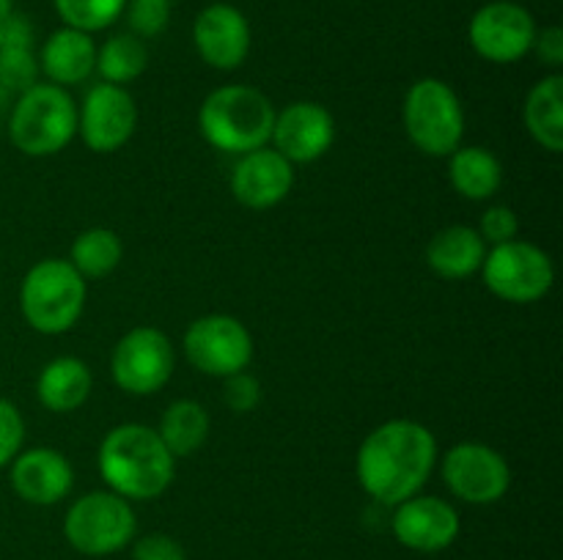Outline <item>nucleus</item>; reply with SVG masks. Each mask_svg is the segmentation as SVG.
<instances>
[{
	"label": "nucleus",
	"mask_w": 563,
	"mask_h": 560,
	"mask_svg": "<svg viewBox=\"0 0 563 560\" xmlns=\"http://www.w3.org/2000/svg\"><path fill=\"white\" fill-rule=\"evenodd\" d=\"M438 459L432 428L410 417H394L366 434L355 456V475L374 503L394 508L423 492Z\"/></svg>",
	"instance_id": "nucleus-1"
},
{
	"label": "nucleus",
	"mask_w": 563,
	"mask_h": 560,
	"mask_svg": "<svg viewBox=\"0 0 563 560\" xmlns=\"http://www.w3.org/2000/svg\"><path fill=\"white\" fill-rule=\"evenodd\" d=\"M97 467L104 486L130 503L163 497L176 478V456L165 448L157 428L119 423L102 437Z\"/></svg>",
	"instance_id": "nucleus-2"
},
{
	"label": "nucleus",
	"mask_w": 563,
	"mask_h": 560,
	"mask_svg": "<svg viewBox=\"0 0 563 560\" xmlns=\"http://www.w3.org/2000/svg\"><path fill=\"white\" fill-rule=\"evenodd\" d=\"M275 104L258 88L245 82L218 86L198 108V130L218 152L240 157L253 148L269 146L275 124Z\"/></svg>",
	"instance_id": "nucleus-3"
},
{
	"label": "nucleus",
	"mask_w": 563,
	"mask_h": 560,
	"mask_svg": "<svg viewBox=\"0 0 563 560\" xmlns=\"http://www.w3.org/2000/svg\"><path fill=\"white\" fill-rule=\"evenodd\" d=\"M11 146L25 157H53L77 137V102L69 88L42 82L14 97L5 119Z\"/></svg>",
	"instance_id": "nucleus-4"
},
{
	"label": "nucleus",
	"mask_w": 563,
	"mask_h": 560,
	"mask_svg": "<svg viewBox=\"0 0 563 560\" xmlns=\"http://www.w3.org/2000/svg\"><path fill=\"white\" fill-rule=\"evenodd\" d=\"M88 300V280L66 258H42L20 283V311L27 327L64 335L77 327Z\"/></svg>",
	"instance_id": "nucleus-5"
},
{
	"label": "nucleus",
	"mask_w": 563,
	"mask_h": 560,
	"mask_svg": "<svg viewBox=\"0 0 563 560\" xmlns=\"http://www.w3.org/2000/svg\"><path fill=\"white\" fill-rule=\"evenodd\" d=\"M401 126L421 154L438 159L451 157L465 137V108L460 93L440 77H421L407 88Z\"/></svg>",
	"instance_id": "nucleus-6"
},
{
	"label": "nucleus",
	"mask_w": 563,
	"mask_h": 560,
	"mask_svg": "<svg viewBox=\"0 0 563 560\" xmlns=\"http://www.w3.org/2000/svg\"><path fill=\"white\" fill-rule=\"evenodd\" d=\"M137 536V516L130 500L110 489H93L71 500L64 514V538L86 558H110Z\"/></svg>",
	"instance_id": "nucleus-7"
},
{
	"label": "nucleus",
	"mask_w": 563,
	"mask_h": 560,
	"mask_svg": "<svg viewBox=\"0 0 563 560\" xmlns=\"http://www.w3.org/2000/svg\"><path fill=\"white\" fill-rule=\"evenodd\" d=\"M484 285L511 305H533L544 300L555 283V264L548 250L528 239H511L487 247L482 264Z\"/></svg>",
	"instance_id": "nucleus-8"
},
{
	"label": "nucleus",
	"mask_w": 563,
	"mask_h": 560,
	"mask_svg": "<svg viewBox=\"0 0 563 560\" xmlns=\"http://www.w3.org/2000/svg\"><path fill=\"white\" fill-rule=\"evenodd\" d=\"M181 349L198 373L214 379L247 371L256 355L247 324L231 313H207L190 322L181 338Z\"/></svg>",
	"instance_id": "nucleus-9"
},
{
	"label": "nucleus",
	"mask_w": 563,
	"mask_h": 560,
	"mask_svg": "<svg viewBox=\"0 0 563 560\" xmlns=\"http://www.w3.org/2000/svg\"><path fill=\"white\" fill-rule=\"evenodd\" d=\"M176 371V349L168 335L152 324L132 327L110 351V377L130 395H154Z\"/></svg>",
	"instance_id": "nucleus-10"
},
{
	"label": "nucleus",
	"mask_w": 563,
	"mask_h": 560,
	"mask_svg": "<svg viewBox=\"0 0 563 560\" xmlns=\"http://www.w3.org/2000/svg\"><path fill=\"white\" fill-rule=\"evenodd\" d=\"M438 461L445 489L460 503L495 505L509 494L511 464L493 445L465 439L445 450Z\"/></svg>",
	"instance_id": "nucleus-11"
},
{
	"label": "nucleus",
	"mask_w": 563,
	"mask_h": 560,
	"mask_svg": "<svg viewBox=\"0 0 563 560\" xmlns=\"http://www.w3.org/2000/svg\"><path fill=\"white\" fill-rule=\"evenodd\" d=\"M537 20L517 0H489L467 22V42L478 58L509 66L531 55Z\"/></svg>",
	"instance_id": "nucleus-12"
},
{
	"label": "nucleus",
	"mask_w": 563,
	"mask_h": 560,
	"mask_svg": "<svg viewBox=\"0 0 563 560\" xmlns=\"http://www.w3.org/2000/svg\"><path fill=\"white\" fill-rule=\"evenodd\" d=\"M135 130L137 104L124 86L99 80L77 104V135L93 154H115L132 141Z\"/></svg>",
	"instance_id": "nucleus-13"
},
{
	"label": "nucleus",
	"mask_w": 563,
	"mask_h": 560,
	"mask_svg": "<svg viewBox=\"0 0 563 560\" xmlns=\"http://www.w3.org/2000/svg\"><path fill=\"white\" fill-rule=\"evenodd\" d=\"M390 533L410 552L438 555L454 547L462 533V516L456 505L445 497L421 492L394 505Z\"/></svg>",
	"instance_id": "nucleus-14"
},
{
	"label": "nucleus",
	"mask_w": 563,
	"mask_h": 560,
	"mask_svg": "<svg viewBox=\"0 0 563 560\" xmlns=\"http://www.w3.org/2000/svg\"><path fill=\"white\" fill-rule=\"evenodd\" d=\"M335 143V119L322 102L300 99L275 113L269 146L284 154L291 165L322 159Z\"/></svg>",
	"instance_id": "nucleus-15"
},
{
	"label": "nucleus",
	"mask_w": 563,
	"mask_h": 560,
	"mask_svg": "<svg viewBox=\"0 0 563 560\" xmlns=\"http://www.w3.org/2000/svg\"><path fill=\"white\" fill-rule=\"evenodd\" d=\"M192 44L198 58L218 71H234L247 60L253 47V31L247 16L234 3L203 5L192 22Z\"/></svg>",
	"instance_id": "nucleus-16"
},
{
	"label": "nucleus",
	"mask_w": 563,
	"mask_h": 560,
	"mask_svg": "<svg viewBox=\"0 0 563 560\" xmlns=\"http://www.w3.org/2000/svg\"><path fill=\"white\" fill-rule=\"evenodd\" d=\"M229 187L236 203L253 212H264L289 198L295 187V165L273 146L253 148L236 157Z\"/></svg>",
	"instance_id": "nucleus-17"
},
{
	"label": "nucleus",
	"mask_w": 563,
	"mask_h": 560,
	"mask_svg": "<svg viewBox=\"0 0 563 560\" xmlns=\"http://www.w3.org/2000/svg\"><path fill=\"white\" fill-rule=\"evenodd\" d=\"M9 483L16 497L27 505L49 508L64 503L75 489V467L60 450L36 445L22 448L9 464Z\"/></svg>",
	"instance_id": "nucleus-18"
},
{
	"label": "nucleus",
	"mask_w": 563,
	"mask_h": 560,
	"mask_svg": "<svg viewBox=\"0 0 563 560\" xmlns=\"http://www.w3.org/2000/svg\"><path fill=\"white\" fill-rule=\"evenodd\" d=\"M38 69L47 82L60 88H75L93 75L97 66V42L91 33L75 27H58L38 47Z\"/></svg>",
	"instance_id": "nucleus-19"
},
{
	"label": "nucleus",
	"mask_w": 563,
	"mask_h": 560,
	"mask_svg": "<svg viewBox=\"0 0 563 560\" xmlns=\"http://www.w3.org/2000/svg\"><path fill=\"white\" fill-rule=\"evenodd\" d=\"M93 390V373L86 360L71 355L53 357L36 377V399L55 415L80 410Z\"/></svg>",
	"instance_id": "nucleus-20"
},
{
	"label": "nucleus",
	"mask_w": 563,
	"mask_h": 560,
	"mask_svg": "<svg viewBox=\"0 0 563 560\" xmlns=\"http://www.w3.org/2000/svg\"><path fill=\"white\" fill-rule=\"evenodd\" d=\"M487 242L473 225H449L427 245V264L443 280H467L482 269Z\"/></svg>",
	"instance_id": "nucleus-21"
},
{
	"label": "nucleus",
	"mask_w": 563,
	"mask_h": 560,
	"mask_svg": "<svg viewBox=\"0 0 563 560\" xmlns=\"http://www.w3.org/2000/svg\"><path fill=\"white\" fill-rule=\"evenodd\" d=\"M522 121L528 135L542 146L544 152H563V77L561 71H550L528 91L522 104Z\"/></svg>",
	"instance_id": "nucleus-22"
},
{
	"label": "nucleus",
	"mask_w": 563,
	"mask_h": 560,
	"mask_svg": "<svg viewBox=\"0 0 563 560\" xmlns=\"http://www.w3.org/2000/svg\"><path fill=\"white\" fill-rule=\"evenodd\" d=\"M449 159V181L465 201H489L504 184L498 154L484 146H460Z\"/></svg>",
	"instance_id": "nucleus-23"
},
{
	"label": "nucleus",
	"mask_w": 563,
	"mask_h": 560,
	"mask_svg": "<svg viewBox=\"0 0 563 560\" xmlns=\"http://www.w3.org/2000/svg\"><path fill=\"white\" fill-rule=\"evenodd\" d=\"M209 432H212V417H209L207 406L196 399L170 401L159 415L157 434L176 459L201 450L207 445Z\"/></svg>",
	"instance_id": "nucleus-24"
},
{
	"label": "nucleus",
	"mask_w": 563,
	"mask_h": 560,
	"mask_svg": "<svg viewBox=\"0 0 563 560\" xmlns=\"http://www.w3.org/2000/svg\"><path fill=\"white\" fill-rule=\"evenodd\" d=\"M121 258H124V242H121V236L113 228L93 225V228L80 231L71 239L69 258L66 261L86 280H99L113 275L119 269Z\"/></svg>",
	"instance_id": "nucleus-25"
},
{
	"label": "nucleus",
	"mask_w": 563,
	"mask_h": 560,
	"mask_svg": "<svg viewBox=\"0 0 563 560\" xmlns=\"http://www.w3.org/2000/svg\"><path fill=\"white\" fill-rule=\"evenodd\" d=\"M146 69L148 47L135 33H113L102 44H97V66H93V75H99L102 82H113V86L126 88Z\"/></svg>",
	"instance_id": "nucleus-26"
},
{
	"label": "nucleus",
	"mask_w": 563,
	"mask_h": 560,
	"mask_svg": "<svg viewBox=\"0 0 563 560\" xmlns=\"http://www.w3.org/2000/svg\"><path fill=\"white\" fill-rule=\"evenodd\" d=\"M53 9L66 27L93 36L124 16L126 0H53Z\"/></svg>",
	"instance_id": "nucleus-27"
},
{
	"label": "nucleus",
	"mask_w": 563,
	"mask_h": 560,
	"mask_svg": "<svg viewBox=\"0 0 563 560\" xmlns=\"http://www.w3.org/2000/svg\"><path fill=\"white\" fill-rule=\"evenodd\" d=\"M38 77H42V69H38L36 49H0V86H3L11 97H20L22 91L36 86Z\"/></svg>",
	"instance_id": "nucleus-28"
},
{
	"label": "nucleus",
	"mask_w": 563,
	"mask_h": 560,
	"mask_svg": "<svg viewBox=\"0 0 563 560\" xmlns=\"http://www.w3.org/2000/svg\"><path fill=\"white\" fill-rule=\"evenodd\" d=\"M126 25L130 33L137 38H154L168 27L170 22V3L168 0H126Z\"/></svg>",
	"instance_id": "nucleus-29"
},
{
	"label": "nucleus",
	"mask_w": 563,
	"mask_h": 560,
	"mask_svg": "<svg viewBox=\"0 0 563 560\" xmlns=\"http://www.w3.org/2000/svg\"><path fill=\"white\" fill-rule=\"evenodd\" d=\"M22 445H25V417L14 401L0 399V470L14 461Z\"/></svg>",
	"instance_id": "nucleus-30"
},
{
	"label": "nucleus",
	"mask_w": 563,
	"mask_h": 560,
	"mask_svg": "<svg viewBox=\"0 0 563 560\" xmlns=\"http://www.w3.org/2000/svg\"><path fill=\"white\" fill-rule=\"evenodd\" d=\"M476 231L482 234V239L487 245H504V242H511L520 236V217L506 203H493V206L484 209Z\"/></svg>",
	"instance_id": "nucleus-31"
},
{
	"label": "nucleus",
	"mask_w": 563,
	"mask_h": 560,
	"mask_svg": "<svg viewBox=\"0 0 563 560\" xmlns=\"http://www.w3.org/2000/svg\"><path fill=\"white\" fill-rule=\"evenodd\" d=\"M223 404L236 415H247L262 404V382L251 371L231 373L223 379Z\"/></svg>",
	"instance_id": "nucleus-32"
},
{
	"label": "nucleus",
	"mask_w": 563,
	"mask_h": 560,
	"mask_svg": "<svg viewBox=\"0 0 563 560\" xmlns=\"http://www.w3.org/2000/svg\"><path fill=\"white\" fill-rule=\"evenodd\" d=\"M132 560H187V549L168 533H146L132 541Z\"/></svg>",
	"instance_id": "nucleus-33"
},
{
	"label": "nucleus",
	"mask_w": 563,
	"mask_h": 560,
	"mask_svg": "<svg viewBox=\"0 0 563 560\" xmlns=\"http://www.w3.org/2000/svg\"><path fill=\"white\" fill-rule=\"evenodd\" d=\"M531 53L537 55V60L542 66H548L550 71H561L563 66V31L559 25L539 27L537 38H533Z\"/></svg>",
	"instance_id": "nucleus-34"
},
{
	"label": "nucleus",
	"mask_w": 563,
	"mask_h": 560,
	"mask_svg": "<svg viewBox=\"0 0 563 560\" xmlns=\"http://www.w3.org/2000/svg\"><path fill=\"white\" fill-rule=\"evenodd\" d=\"M33 44H36V31H33V22L25 14L11 11L9 16L0 20V49L33 47Z\"/></svg>",
	"instance_id": "nucleus-35"
},
{
	"label": "nucleus",
	"mask_w": 563,
	"mask_h": 560,
	"mask_svg": "<svg viewBox=\"0 0 563 560\" xmlns=\"http://www.w3.org/2000/svg\"><path fill=\"white\" fill-rule=\"evenodd\" d=\"M11 102H14V97H11L9 91H5L3 86H0V124H3L5 119H9V110H11Z\"/></svg>",
	"instance_id": "nucleus-36"
},
{
	"label": "nucleus",
	"mask_w": 563,
	"mask_h": 560,
	"mask_svg": "<svg viewBox=\"0 0 563 560\" xmlns=\"http://www.w3.org/2000/svg\"><path fill=\"white\" fill-rule=\"evenodd\" d=\"M11 11H14V0H0V20H3V16H9Z\"/></svg>",
	"instance_id": "nucleus-37"
},
{
	"label": "nucleus",
	"mask_w": 563,
	"mask_h": 560,
	"mask_svg": "<svg viewBox=\"0 0 563 560\" xmlns=\"http://www.w3.org/2000/svg\"><path fill=\"white\" fill-rule=\"evenodd\" d=\"M168 3H170V0H168Z\"/></svg>",
	"instance_id": "nucleus-38"
}]
</instances>
